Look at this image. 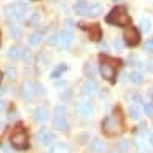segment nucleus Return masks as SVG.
I'll return each instance as SVG.
<instances>
[{"mask_svg":"<svg viewBox=\"0 0 153 153\" xmlns=\"http://www.w3.org/2000/svg\"><path fill=\"white\" fill-rule=\"evenodd\" d=\"M83 29H88V33H89V38L91 40H99L100 38V27L97 26V24H93V26L86 27L85 24H80Z\"/></svg>","mask_w":153,"mask_h":153,"instance_id":"nucleus-12","label":"nucleus"},{"mask_svg":"<svg viewBox=\"0 0 153 153\" xmlns=\"http://www.w3.org/2000/svg\"><path fill=\"white\" fill-rule=\"evenodd\" d=\"M148 142H150V145H153V132L148 136Z\"/></svg>","mask_w":153,"mask_h":153,"instance_id":"nucleus-39","label":"nucleus"},{"mask_svg":"<svg viewBox=\"0 0 153 153\" xmlns=\"http://www.w3.org/2000/svg\"><path fill=\"white\" fill-rule=\"evenodd\" d=\"M21 53H22V48H21V46L13 45V46L8 50L7 56L10 57V59H18V57H21Z\"/></svg>","mask_w":153,"mask_h":153,"instance_id":"nucleus-17","label":"nucleus"},{"mask_svg":"<svg viewBox=\"0 0 153 153\" xmlns=\"http://www.w3.org/2000/svg\"><path fill=\"white\" fill-rule=\"evenodd\" d=\"M72 42H74V33H72V30H62L59 33V45L62 48H69L72 45Z\"/></svg>","mask_w":153,"mask_h":153,"instance_id":"nucleus-10","label":"nucleus"},{"mask_svg":"<svg viewBox=\"0 0 153 153\" xmlns=\"http://www.w3.org/2000/svg\"><path fill=\"white\" fill-rule=\"evenodd\" d=\"M150 72H153V59L150 61Z\"/></svg>","mask_w":153,"mask_h":153,"instance_id":"nucleus-41","label":"nucleus"},{"mask_svg":"<svg viewBox=\"0 0 153 153\" xmlns=\"http://www.w3.org/2000/svg\"><path fill=\"white\" fill-rule=\"evenodd\" d=\"M117 147H118L120 153H129V148H131V147H129V142H128V140H124V139L118 140Z\"/></svg>","mask_w":153,"mask_h":153,"instance_id":"nucleus-26","label":"nucleus"},{"mask_svg":"<svg viewBox=\"0 0 153 153\" xmlns=\"http://www.w3.org/2000/svg\"><path fill=\"white\" fill-rule=\"evenodd\" d=\"M113 153H115V152H113ZM117 153H120V152H117Z\"/></svg>","mask_w":153,"mask_h":153,"instance_id":"nucleus-45","label":"nucleus"},{"mask_svg":"<svg viewBox=\"0 0 153 153\" xmlns=\"http://www.w3.org/2000/svg\"><path fill=\"white\" fill-rule=\"evenodd\" d=\"M46 118H48L46 108H37V112H35V120H37V121L38 123H45Z\"/></svg>","mask_w":153,"mask_h":153,"instance_id":"nucleus-20","label":"nucleus"},{"mask_svg":"<svg viewBox=\"0 0 153 153\" xmlns=\"http://www.w3.org/2000/svg\"><path fill=\"white\" fill-rule=\"evenodd\" d=\"M37 142H40L42 145H50V143H53V140H54V134L50 132V131H45V129H42V131L37 132Z\"/></svg>","mask_w":153,"mask_h":153,"instance_id":"nucleus-7","label":"nucleus"},{"mask_svg":"<svg viewBox=\"0 0 153 153\" xmlns=\"http://www.w3.org/2000/svg\"><path fill=\"white\" fill-rule=\"evenodd\" d=\"M22 93H24V96L26 97H33L35 96V93H37V86L33 85V81H30V80H26L22 83Z\"/></svg>","mask_w":153,"mask_h":153,"instance_id":"nucleus-11","label":"nucleus"},{"mask_svg":"<svg viewBox=\"0 0 153 153\" xmlns=\"http://www.w3.org/2000/svg\"><path fill=\"white\" fill-rule=\"evenodd\" d=\"M113 45L117 46V50H118V51H121V50H123V45H121V42H120V40H115Z\"/></svg>","mask_w":153,"mask_h":153,"instance_id":"nucleus-36","label":"nucleus"},{"mask_svg":"<svg viewBox=\"0 0 153 153\" xmlns=\"http://www.w3.org/2000/svg\"><path fill=\"white\" fill-rule=\"evenodd\" d=\"M65 70H67V65H64V64L59 65V67H56V69L51 72V78H53V80H57V78H59V76L62 75V74H64Z\"/></svg>","mask_w":153,"mask_h":153,"instance_id":"nucleus-23","label":"nucleus"},{"mask_svg":"<svg viewBox=\"0 0 153 153\" xmlns=\"http://www.w3.org/2000/svg\"><path fill=\"white\" fill-rule=\"evenodd\" d=\"M16 118H18V112H16L14 108H11V110L8 112V120H10V121H14Z\"/></svg>","mask_w":153,"mask_h":153,"instance_id":"nucleus-34","label":"nucleus"},{"mask_svg":"<svg viewBox=\"0 0 153 153\" xmlns=\"http://www.w3.org/2000/svg\"><path fill=\"white\" fill-rule=\"evenodd\" d=\"M0 129H2V121H0Z\"/></svg>","mask_w":153,"mask_h":153,"instance_id":"nucleus-43","label":"nucleus"},{"mask_svg":"<svg viewBox=\"0 0 153 153\" xmlns=\"http://www.w3.org/2000/svg\"><path fill=\"white\" fill-rule=\"evenodd\" d=\"M88 10H89V3L85 2V0H81L75 5V13L80 14V16H86L88 14Z\"/></svg>","mask_w":153,"mask_h":153,"instance_id":"nucleus-16","label":"nucleus"},{"mask_svg":"<svg viewBox=\"0 0 153 153\" xmlns=\"http://www.w3.org/2000/svg\"><path fill=\"white\" fill-rule=\"evenodd\" d=\"M42 38H43L42 32H33L32 35L29 37V45H30V46H38L42 43Z\"/></svg>","mask_w":153,"mask_h":153,"instance_id":"nucleus-18","label":"nucleus"},{"mask_svg":"<svg viewBox=\"0 0 153 153\" xmlns=\"http://www.w3.org/2000/svg\"><path fill=\"white\" fill-rule=\"evenodd\" d=\"M48 43H50L51 46L57 45V43H59V35H57L56 32H51V33H50V37H48Z\"/></svg>","mask_w":153,"mask_h":153,"instance_id":"nucleus-27","label":"nucleus"},{"mask_svg":"<svg viewBox=\"0 0 153 153\" xmlns=\"http://www.w3.org/2000/svg\"><path fill=\"white\" fill-rule=\"evenodd\" d=\"M99 70H100V75H102L105 80H108V81H113V80H115L117 72H115V67H112L110 64H105V62H102Z\"/></svg>","mask_w":153,"mask_h":153,"instance_id":"nucleus-9","label":"nucleus"},{"mask_svg":"<svg viewBox=\"0 0 153 153\" xmlns=\"http://www.w3.org/2000/svg\"><path fill=\"white\" fill-rule=\"evenodd\" d=\"M40 13H32L30 16L27 18V27H35V26H38V24H40Z\"/></svg>","mask_w":153,"mask_h":153,"instance_id":"nucleus-19","label":"nucleus"},{"mask_svg":"<svg viewBox=\"0 0 153 153\" xmlns=\"http://www.w3.org/2000/svg\"><path fill=\"white\" fill-rule=\"evenodd\" d=\"M115 2H120V0H115Z\"/></svg>","mask_w":153,"mask_h":153,"instance_id":"nucleus-44","label":"nucleus"},{"mask_svg":"<svg viewBox=\"0 0 153 153\" xmlns=\"http://www.w3.org/2000/svg\"><path fill=\"white\" fill-rule=\"evenodd\" d=\"M102 129L108 136H115V134L121 132V123L117 117H107L102 121Z\"/></svg>","mask_w":153,"mask_h":153,"instance_id":"nucleus-2","label":"nucleus"},{"mask_svg":"<svg viewBox=\"0 0 153 153\" xmlns=\"http://www.w3.org/2000/svg\"><path fill=\"white\" fill-rule=\"evenodd\" d=\"M89 148H91V152H94V153H102L105 150V143H104V140H100V139H93Z\"/></svg>","mask_w":153,"mask_h":153,"instance_id":"nucleus-14","label":"nucleus"},{"mask_svg":"<svg viewBox=\"0 0 153 153\" xmlns=\"http://www.w3.org/2000/svg\"><path fill=\"white\" fill-rule=\"evenodd\" d=\"M143 112H145V115H148V117H153V104L152 102L143 104Z\"/></svg>","mask_w":153,"mask_h":153,"instance_id":"nucleus-30","label":"nucleus"},{"mask_svg":"<svg viewBox=\"0 0 153 153\" xmlns=\"http://www.w3.org/2000/svg\"><path fill=\"white\" fill-rule=\"evenodd\" d=\"M65 24H67V30H70V29H72V24H74V22H72L70 19H67V21H65Z\"/></svg>","mask_w":153,"mask_h":153,"instance_id":"nucleus-38","label":"nucleus"},{"mask_svg":"<svg viewBox=\"0 0 153 153\" xmlns=\"http://www.w3.org/2000/svg\"><path fill=\"white\" fill-rule=\"evenodd\" d=\"M104 11V7L100 3H94V5H89V10H88V14L86 16L89 18H97L100 13Z\"/></svg>","mask_w":153,"mask_h":153,"instance_id":"nucleus-15","label":"nucleus"},{"mask_svg":"<svg viewBox=\"0 0 153 153\" xmlns=\"http://www.w3.org/2000/svg\"><path fill=\"white\" fill-rule=\"evenodd\" d=\"M10 32H11L14 37H21V30H19L16 26H10Z\"/></svg>","mask_w":153,"mask_h":153,"instance_id":"nucleus-35","label":"nucleus"},{"mask_svg":"<svg viewBox=\"0 0 153 153\" xmlns=\"http://www.w3.org/2000/svg\"><path fill=\"white\" fill-rule=\"evenodd\" d=\"M54 117H65V108L62 107V105L54 107Z\"/></svg>","mask_w":153,"mask_h":153,"instance_id":"nucleus-32","label":"nucleus"},{"mask_svg":"<svg viewBox=\"0 0 153 153\" xmlns=\"http://www.w3.org/2000/svg\"><path fill=\"white\" fill-rule=\"evenodd\" d=\"M128 113L132 120H139L140 118V107H139V105H131V107L128 108Z\"/></svg>","mask_w":153,"mask_h":153,"instance_id":"nucleus-21","label":"nucleus"},{"mask_svg":"<svg viewBox=\"0 0 153 153\" xmlns=\"http://www.w3.org/2000/svg\"><path fill=\"white\" fill-rule=\"evenodd\" d=\"M85 72L88 76H94L96 75V65L94 64H86L85 65Z\"/></svg>","mask_w":153,"mask_h":153,"instance_id":"nucleus-29","label":"nucleus"},{"mask_svg":"<svg viewBox=\"0 0 153 153\" xmlns=\"http://www.w3.org/2000/svg\"><path fill=\"white\" fill-rule=\"evenodd\" d=\"M129 80H131L134 85H140L143 81V75L140 74V72H132V74L129 75Z\"/></svg>","mask_w":153,"mask_h":153,"instance_id":"nucleus-25","label":"nucleus"},{"mask_svg":"<svg viewBox=\"0 0 153 153\" xmlns=\"http://www.w3.org/2000/svg\"><path fill=\"white\" fill-rule=\"evenodd\" d=\"M2 78H3V74H2V72H0V81H2Z\"/></svg>","mask_w":153,"mask_h":153,"instance_id":"nucleus-42","label":"nucleus"},{"mask_svg":"<svg viewBox=\"0 0 153 153\" xmlns=\"http://www.w3.org/2000/svg\"><path fill=\"white\" fill-rule=\"evenodd\" d=\"M105 21L110 22V24H115V26H126V24L129 22V16L126 13V8H123V7L113 8L112 11L107 14Z\"/></svg>","mask_w":153,"mask_h":153,"instance_id":"nucleus-1","label":"nucleus"},{"mask_svg":"<svg viewBox=\"0 0 153 153\" xmlns=\"http://www.w3.org/2000/svg\"><path fill=\"white\" fill-rule=\"evenodd\" d=\"M139 26H140V30L142 32H148L152 27V22L148 18H140V21H139Z\"/></svg>","mask_w":153,"mask_h":153,"instance_id":"nucleus-24","label":"nucleus"},{"mask_svg":"<svg viewBox=\"0 0 153 153\" xmlns=\"http://www.w3.org/2000/svg\"><path fill=\"white\" fill-rule=\"evenodd\" d=\"M0 38H2V37H0Z\"/></svg>","mask_w":153,"mask_h":153,"instance_id":"nucleus-46","label":"nucleus"},{"mask_svg":"<svg viewBox=\"0 0 153 153\" xmlns=\"http://www.w3.org/2000/svg\"><path fill=\"white\" fill-rule=\"evenodd\" d=\"M75 112L81 115L83 118H89V117H93V105H91L89 102H78L75 105Z\"/></svg>","mask_w":153,"mask_h":153,"instance_id":"nucleus-6","label":"nucleus"},{"mask_svg":"<svg viewBox=\"0 0 153 153\" xmlns=\"http://www.w3.org/2000/svg\"><path fill=\"white\" fill-rule=\"evenodd\" d=\"M11 145L18 150H24L27 148V134L22 131H18L11 136Z\"/></svg>","mask_w":153,"mask_h":153,"instance_id":"nucleus-4","label":"nucleus"},{"mask_svg":"<svg viewBox=\"0 0 153 153\" xmlns=\"http://www.w3.org/2000/svg\"><path fill=\"white\" fill-rule=\"evenodd\" d=\"M5 108V102H3V100L2 99H0V112H2V110Z\"/></svg>","mask_w":153,"mask_h":153,"instance_id":"nucleus-40","label":"nucleus"},{"mask_svg":"<svg viewBox=\"0 0 153 153\" xmlns=\"http://www.w3.org/2000/svg\"><path fill=\"white\" fill-rule=\"evenodd\" d=\"M5 75H7L10 80H14V78H16V75H18V72H16V69H14V67H7Z\"/></svg>","mask_w":153,"mask_h":153,"instance_id":"nucleus-28","label":"nucleus"},{"mask_svg":"<svg viewBox=\"0 0 153 153\" xmlns=\"http://www.w3.org/2000/svg\"><path fill=\"white\" fill-rule=\"evenodd\" d=\"M137 152L139 153H148V147L143 140H137Z\"/></svg>","mask_w":153,"mask_h":153,"instance_id":"nucleus-31","label":"nucleus"},{"mask_svg":"<svg viewBox=\"0 0 153 153\" xmlns=\"http://www.w3.org/2000/svg\"><path fill=\"white\" fill-rule=\"evenodd\" d=\"M139 40H140V33H139V30L136 27H128L126 30H124V42H126L129 46L137 45Z\"/></svg>","mask_w":153,"mask_h":153,"instance_id":"nucleus-5","label":"nucleus"},{"mask_svg":"<svg viewBox=\"0 0 153 153\" xmlns=\"http://www.w3.org/2000/svg\"><path fill=\"white\" fill-rule=\"evenodd\" d=\"M131 99L134 100V102H140V96L139 94H131Z\"/></svg>","mask_w":153,"mask_h":153,"instance_id":"nucleus-37","label":"nucleus"},{"mask_svg":"<svg viewBox=\"0 0 153 153\" xmlns=\"http://www.w3.org/2000/svg\"><path fill=\"white\" fill-rule=\"evenodd\" d=\"M26 5H24L22 2L21 3H16V5H8L7 8H5V13H7L8 18H13V19H22L24 16H26Z\"/></svg>","mask_w":153,"mask_h":153,"instance_id":"nucleus-3","label":"nucleus"},{"mask_svg":"<svg viewBox=\"0 0 153 153\" xmlns=\"http://www.w3.org/2000/svg\"><path fill=\"white\" fill-rule=\"evenodd\" d=\"M97 93V83H96L94 80L88 78L83 83V86H81V94L83 96H93Z\"/></svg>","mask_w":153,"mask_h":153,"instance_id":"nucleus-8","label":"nucleus"},{"mask_svg":"<svg viewBox=\"0 0 153 153\" xmlns=\"http://www.w3.org/2000/svg\"><path fill=\"white\" fill-rule=\"evenodd\" d=\"M145 51L153 53V38H148V40L145 42Z\"/></svg>","mask_w":153,"mask_h":153,"instance_id":"nucleus-33","label":"nucleus"},{"mask_svg":"<svg viewBox=\"0 0 153 153\" xmlns=\"http://www.w3.org/2000/svg\"><path fill=\"white\" fill-rule=\"evenodd\" d=\"M50 153H69V148H67V145H64V143H54V145L51 147Z\"/></svg>","mask_w":153,"mask_h":153,"instance_id":"nucleus-22","label":"nucleus"},{"mask_svg":"<svg viewBox=\"0 0 153 153\" xmlns=\"http://www.w3.org/2000/svg\"><path fill=\"white\" fill-rule=\"evenodd\" d=\"M53 128L57 129V131H65V129L69 128L65 117H54L53 118Z\"/></svg>","mask_w":153,"mask_h":153,"instance_id":"nucleus-13","label":"nucleus"}]
</instances>
